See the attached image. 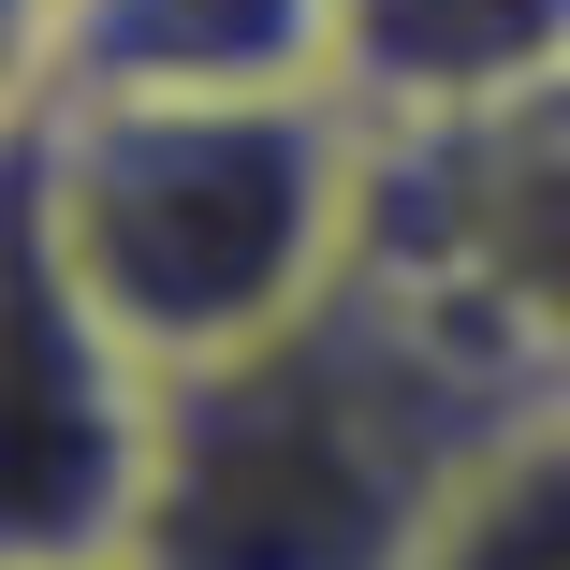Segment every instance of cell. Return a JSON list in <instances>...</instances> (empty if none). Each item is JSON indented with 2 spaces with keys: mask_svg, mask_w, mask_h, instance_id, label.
Masks as SVG:
<instances>
[{
  "mask_svg": "<svg viewBox=\"0 0 570 570\" xmlns=\"http://www.w3.org/2000/svg\"><path fill=\"white\" fill-rule=\"evenodd\" d=\"M541 395H570L541 322L366 249L293 336L176 381V469L132 570H410L439 498Z\"/></svg>",
  "mask_w": 570,
  "mask_h": 570,
  "instance_id": "obj_1",
  "label": "cell"
},
{
  "mask_svg": "<svg viewBox=\"0 0 570 570\" xmlns=\"http://www.w3.org/2000/svg\"><path fill=\"white\" fill-rule=\"evenodd\" d=\"M30 264H59L161 381L293 336L381 249V118L352 88L249 102H16Z\"/></svg>",
  "mask_w": 570,
  "mask_h": 570,
  "instance_id": "obj_2",
  "label": "cell"
},
{
  "mask_svg": "<svg viewBox=\"0 0 570 570\" xmlns=\"http://www.w3.org/2000/svg\"><path fill=\"white\" fill-rule=\"evenodd\" d=\"M176 469V381L30 264V453H16V570H132Z\"/></svg>",
  "mask_w": 570,
  "mask_h": 570,
  "instance_id": "obj_3",
  "label": "cell"
},
{
  "mask_svg": "<svg viewBox=\"0 0 570 570\" xmlns=\"http://www.w3.org/2000/svg\"><path fill=\"white\" fill-rule=\"evenodd\" d=\"M352 88V0H16V102Z\"/></svg>",
  "mask_w": 570,
  "mask_h": 570,
  "instance_id": "obj_4",
  "label": "cell"
},
{
  "mask_svg": "<svg viewBox=\"0 0 570 570\" xmlns=\"http://www.w3.org/2000/svg\"><path fill=\"white\" fill-rule=\"evenodd\" d=\"M570 73V0H352V102L381 132L483 118Z\"/></svg>",
  "mask_w": 570,
  "mask_h": 570,
  "instance_id": "obj_5",
  "label": "cell"
},
{
  "mask_svg": "<svg viewBox=\"0 0 570 570\" xmlns=\"http://www.w3.org/2000/svg\"><path fill=\"white\" fill-rule=\"evenodd\" d=\"M410 570H570V395H541L483 469L439 498Z\"/></svg>",
  "mask_w": 570,
  "mask_h": 570,
  "instance_id": "obj_6",
  "label": "cell"
}]
</instances>
